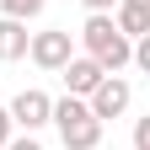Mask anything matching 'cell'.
I'll return each mask as SVG.
<instances>
[{
    "mask_svg": "<svg viewBox=\"0 0 150 150\" xmlns=\"http://www.w3.org/2000/svg\"><path fill=\"white\" fill-rule=\"evenodd\" d=\"M11 134H16V123H11V112H6V107H0V150H6V145H11Z\"/></svg>",
    "mask_w": 150,
    "mask_h": 150,
    "instance_id": "cell-13",
    "label": "cell"
},
{
    "mask_svg": "<svg viewBox=\"0 0 150 150\" xmlns=\"http://www.w3.org/2000/svg\"><path fill=\"white\" fill-rule=\"evenodd\" d=\"M81 6H86V11H112L118 0H81Z\"/></svg>",
    "mask_w": 150,
    "mask_h": 150,
    "instance_id": "cell-14",
    "label": "cell"
},
{
    "mask_svg": "<svg viewBox=\"0 0 150 150\" xmlns=\"http://www.w3.org/2000/svg\"><path fill=\"white\" fill-rule=\"evenodd\" d=\"M43 11H48V0H0V16H11V22H32Z\"/></svg>",
    "mask_w": 150,
    "mask_h": 150,
    "instance_id": "cell-9",
    "label": "cell"
},
{
    "mask_svg": "<svg viewBox=\"0 0 150 150\" xmlns=\"http://www.w3.org/2000/svg\"><path fill=\"white\" fill-rule=\"evenodd\" d=\"M6 112H11V123L22 129V134H38V129H48V118H54V97L38 91V86H27V91H16L6 102Z\"/></svg>",
    "mask_w": 150,
    "mask_h": 150,
    "instance_id": "cell-4",
    "label": "cell"
},
{
    "mask_svg": "<svg viewBox=\"0 0 150 150\" xmlns=\"http://www.w3.org/2000/svg\"><path fill=\"white\" fill-rule=\"evenodd\" d=\"M112 22H118V32L134 43V38L150 32V0H118L112 6Z\"/></svg>",
    "mask_w": 150,
    "mask_h": 150,
    "instance_id": "cell-7",
    "label": "cell"
},
{
    "mask_svg": "<svg viewBox=\"0 0 150 150\" xmlns=\"http://www.w3.org/2000/svg\"><path fill=\"white\" fill-rule=\"evenodd\" d=\"M27 43H32L27 22H11V16H0V59H6V64L27 59Z\"/></svg>",
    "mask_w": 150,
    "mask_h": 150,
    "instance_id": "cell-8",
    "label": "cell"
},
{
    "mask_svg": "<svg viewBox=\"0 0 150 150\" xmlns=\"http://www.w3.org/2000/svg\"><path fill=\"white\" fill-rule=\"evenodd\" d=\"M59 75H64V91H70V97H81V102H86L91 91L102 86V75H107V70H102L97 59H91V54H75V59H70Z\"/></svg>",
    "mask_w": 150,
    "mask_h": 150,
    "instance_id": "cell-6",
    "label": "cell"
},
{
    "mask_svg": "<svg viewBox=\"0 0 150 150\" xmlns=\"http://www.w3.org/2000/svg\"><path fill=\"white\" fill-rule=\"evenodd\" d=\"M129 102H134V86H129V75H102V86L86 97V107H91V118H123L129 112Z\"/></svg>",
    "mask_w": 150,
    "mask_h": 150,
    "instance_id": "cell-5",
    "label": "cell"
},
{
    "mask_svg": "<svg viewBox=\"0 0 150 150\" xmlns=\"http://www.w3.org/2000/svg\"><path fill=\"white\" fill-rule=\"evenodd\" d=\"M129 64H134L139 75H150V32H145V38H134V59H129Z\"/></svg>",
    "mask_w": 150,
    "mask_h": 150,
    "instance_id": "cell-10",
    "label": "cell"
},
{
    "mask_svg": "<svg viewBox=\"0 0 150 150\" xmlns=\"http://www.w3.org/2000/svg\"><path fill=\"white\" fill-rule=\"evenodd\" d=\"M81 54H91L107 75H123L129 59H134V43L118 32V22H112V11H86V22H81Z\"/></svg>",
    "mask_w": 150,
    "mask_h": 150,
    "instance_id": "cell-1",
    "label": "cell"
},
{
    "mask_svg": "<svg viewBox=\"0 0 150 150\" xmlns=\"http://www.w3.org/2000/svg\"><path fill=\"white\" fill-rule=\"evenodd\" d=\"M54 129H59V145L64 150H102V118H91V107L81 102V97H70V91H64V97L59 102H54V118H48Z\"/></svg>",
    "mask_w": 150,
    "mask_h": 150,
    "instance_id": "cell-2",
    "label": "cell"
},
{
    "mask_svg": "<svg viewBox=\"0 0 150 150\" xmlns=\"http://www.w3.org/2000/svg\"><path fill=\"white\" fill-rule=\"evenodd\" d=\"M134 150H150V112L134 118Z\"/></svg>",
    "mask_w": 150,
    "mask_h": 150,
    "instance_id": "cell-11",
    "label": "cell"
},
{
    "mask_svg": "<svg viewBox=\"0 0 150 150\" xmlns=\"http://www.w3.org/2000/svg\"><path fill=\"white\" fill-rule=\"evenodd\" d=\"M27 59H32L38 70L59 75V70L75 59V38H70V27H48V32H32V43H27Z\"/></svg>",
    "mask_w": 150,
    "mask_h": 150,
    "instance_id": "cell-3",
    "label": "cell"
},
{
    "mask_svg": "<svg viewBox=\"0 0 150 150\" xmlns=\"http://www.w3.org/2000/svg\"><path fill=\"white\" fill-rule=\"evenodd\" d=\"M6 150H43V139H38V134H11Z\"/></svg>",
    "mask_w": 150,
    "mask_h": 150,
    "instance_id": "cell-12",
    "label": "cell"
}]
</instances>
